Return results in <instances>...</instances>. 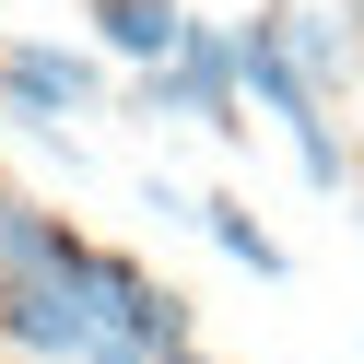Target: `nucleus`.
<instances>
[{"label": "nucleus", "instance_id": "3", "mask_svg": "<svg viewBox=\"0 0 364 364\" xmlns=\"http://www.w3.org/2000/svg\"><path fill=\"white\" fill-rule=\"evenodd\" d=\"M0 106H12V129H24L36 153H71V129L95 106V59L82 48H48V36H0Z\"/></svg>", "mask_w": 364, "mask_h": 364}, {"label": "nucleus", "instance_id": "5", "mask_svg": "<svg viewBox=\"0 0 364 364\" xmlns=\"http://www.w3.org/2000/svg\"><path fill=\"white\" fill-rule=\"evenodd\" d=\"M82 247H95V235H71V212L0 188V282H48V270H71Z\"/></svg>", "mask_w": 364, "mask_h": 364}, {"label": "nucleus", "instance_id": "1", "mask_svg": "<svg viewBox=\"0 0 364 364\" xmlns=\"http://www.w3.org/2000/svg\"><path fill=\"white\" fill-rule=\"evenodd\" d=\"M235 59H247L259 118H282L306 188H353V153H341V129H329V82H306V59L282 48V24H270V12H247V24H235Z\"/></svg>", "mask_w": 364, "mask_h": 364}, {"label": "nucleus", "instance_id": "7", "mask_svg": "<svg viewBox=\"0 0 364 364\" xmlns=\"http://www.w3.org/2000/svg\"><path fill=\"white\" fill-rule=\"evenodd\" d=\"M270 24H282V48L306 59V82H353V71H364V48H353V12H317V0H282Z\"/></svg>", "mask_w": 364, "mask_h": 364}, {"label": "nucleus", "instance_id": "11", "mask_svg": "<svg viewBox=\"0 0 364 364\" xmlns=\"http://www.w3.org/2000/svg\"><path fill=\"white\" fill-rule=\"evenodd\" d=\"M165 364H223V353H200V341H188V353H165Z\"/></svg>", "mask_w": 364, "mask_h": 364}, {"label": "nucleus", "instance_id": "6", "mask_svg": "<svg viewBox=\"0 0 364 364\" xmlns=\"http://www.w3.org/2000/svg\"><path fill=\"white\" fill-rule=\"evenodd\" d=\"M95 36L118 59H141V71H165L188 48V0H95Z\"/></svg>", "mask_w": 364, "mask_h": 364}, {"label": "nucleus", "instance_id": "9", "mask_svg": "<svg viewBox=\"0 0 364 364\" xmlns=\"http://www.w3.org/2000/svg\"><path fill=\"white\" fill-rule=\"evenodd\" d=\"M141 212H165V223H200V188H176V176H153V188H141Z\"/></svg>", "mask_w": 364, "mask_h": 364}, {"label": "nucleus", "instance_id": "2", "mask_svg": "<svg viewBox=\"0 0 364 364\" xmlns=\"http://www.w3.org/2000/svg\"><path fill=\"white\" fill-rule=\"evenodd\" d=\"M95 259H106V247H82V259L48 270V282H0V341L36 353V364H82V353H95V329H106Z\"/></svg>", "mask_w": 364, "mask_h": 364}, {"label": "nucleus", "instance_id": "10", "mask_svg": "<svg viewBox=\"0 0 364 364\" xmlns=\"http://www.w3.org/2000/svg\"><path fill=\"white\" fill-rule=\"evenodd\" d=\"M82 364H165V353H141L129 329H95V353H82Z\"/></svg>", "mask_w": 364, "mask_h": 364}, {"label": "nucleus", "instance_id": "8", "mask_svg": "<svg viewBox=\"0 0 364 364\" xmlns=\"http://www.w3.org/2000/svg\"><path fill=\"white\" fill-rule=\"evenodd\" d=\"M200 235H212L235 270H259V282H282V270H294V259H282V235H270L247 200H200Z\"/></svg>", "mask_w": 364, "mask_h": 364}, {"label": "nucleus", "instance_id": "4", "mask_svg": "<svg viewBox=\"0 0 364 364\" xmlns=\"http://www.w3.org/2000/svg\"><path fill=\"white\" fill-rule=\"evenodd\" d=\"M235 95H247V59H235L223 24H188V48H176L165 71H141V118H188V129H212V141L247 129Z\"/></svg>", "mask_w": 364, "mask_h": 364}, {"label": "nucleus", "instance_id": "12", "mask_svg": "<svg viewBox=\"0 0 364 364\" xmlns=\"http://www.w3.org/2000/svg\"><path fill=\"white\" fill-rule=\"evenodd\" d=\"M353 235H364V200H353Z\"/></svg>", "mask_w": 364, "mask_h": 364}]
</instances>
